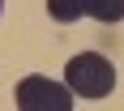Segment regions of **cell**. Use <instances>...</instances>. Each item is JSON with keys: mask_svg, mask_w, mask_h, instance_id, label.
Segmentation results:
<instances>
[{"mask_svg": "<svg viewBox=\"0 0 124 111\" xmlns=\"http://www.w3.org/2000/svg\"><path fill=\"white\" fill-rule=\"evenodd\" d=\"M116 81H120L116 64L99 51H77L64 64V86L77 98H107V94H116Z\"/></svg>", "mask_w": 124, "mask_h": 111, "instance_id": "cell-1", "label": "cell"}, {"mask_svg": "<svg viewBox=\"0 0 124 111\" xmlns=\"http://www.w3.org/2000/svg\"><path fill=\"white\" fill-rule=\"evenodd\" d=\"M73 90L64 81H51L43 73H30L17 81V111H73Z\"/></svg>", "mask_w": 124, "mask_h": 111, "instance_id": "cell-2", "label": "cell"}, {"mask_svg": "<svg viewBox=\"0 0 124 111\" xmlns=\"http://www.w3.org/2000/svg\"><path fill=\"white\" fill-rule=\"evenodd\" d=\"M86 17L116 26V22H124V0H86Z\"/></svg>", "mask_w": 124, "mask_h": 111, "instance_id": "cell-3", "label": "cell"}, {"mask_svg": "<svg viewBox=\"0 0 124 111\" xmlns=\"http://www.w3.org/2000/svg\"><path fill=\"white\" fill-rule=\"evenodd\" d=\"M81 13H86V0H47V17H51V22H60V26L77 22Z\"/></svg>", "mask_w": 124, "mask_h": 111, "instance_id": "cell-4", "label": "cell"}, {"mask_svg": "<svg viewBox=\"0 0 124 111\" xmlns=\"http://www.w3.org/2000/svg\"><path fill=\"white\" fill-rule=\"evenodd\" d=\"M0 17H4V0H0Z\"/></svg>", "mask_w": 124, "mask_h": 111, "instance_id": "cell-5", "label": "cell"}]
</instances>
